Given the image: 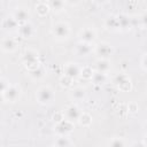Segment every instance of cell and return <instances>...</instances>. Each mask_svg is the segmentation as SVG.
<instances>
[{"label":"cell","mask_w":147,"mask_h":147,"mask_svg":"<svg viewBox=\"0 0 147 147\" xmlns=\"http://www.w3.org/2000/svg\"><path fill=\"white\" fill-rule=\"evenodd\" d=\"M22 63L23 65L26 68L28 71L33 70L38 67L41 65L40 60H39V53L33 49V48H28L24 51V53L22 54Z\"/></svg>","instance_id":"cell-1"},{"label":"cell","mask_w":147,"mask_h":147,"mask_svg":"<svg viewBox=\"0 0 147 147\" xmlns=\"http://www.w3.org/2000/svg\"><path fill=\"white\" fill-rule=\"evenodd\" d=\"M55 99V93L53 88L48 85H42L36 91V100L41 106L51 105Z\"/></svg>","instance_id":"cell-2"},{"label":"cell","mask_w":147,"mask_h":147,"mask_svg":"<svg viewBox=\"0 0 147 147\" xmlns=\"http://www.w3.org/2000/svg\"><path fill=\"white\" fill-rule=\"evenodd\" d=\"M52 34L57 40L68 39L70 36V25L68 22L59 21L52 25Z\"/></svg>","instance_id":"cell-3"},{"label":"cell","mask_w":147,"mask_h":147,"mask_svg":"<svg viewBox=\"0 0 147 147\" xmlns=\"http://www.w3.org/2000/svg\"><path fill=\"white\" fill-rule=\"evenodd\" d=\"M113 83L115 84L117 90L121 92H130L132 90V80L127 74H124V72L117 74L114 77Z\"/></svg>","instance_id":"cell-4"},{"label":"cell","mask_w":147,"mask_h":147,"mask_svg":"<svg viewBox=\"0 0 147 147\" xmlns=\"http://www.w3.org/2000/svg\"><path fill=\"white\" fill-rule=\"evenodd\" d=\"M93 53H95L99 59H109L114 54V47L107 41H101L94 45Z\"/></svg>","instance_id":"cell-5"},{"label":"cell","mask_w":147,"mask_h":147,"mask_svg":"<svg viewBox=\"0 0 147 147\" xmlns=\"http://www.w3.org/2000/svg\"><path fill=\"white\" fill-rule=\"evenodd\" d=\"M74 129H75L74 122L63 118V119H61L60 122H56V123H55L54 132H55L57 136H69V134L74 131Z\"/></svg>","instance_id":"cell-6"},{"label":"cell","mask_w":147,"mask_h":147,"mask_svg":"<svg viewBox=\"0 0 147 147\" xmlns=\"http://www.w3.org/2000/svg\"><path fill=\"white\" fill-rule=\"evenodd\" d=\"M78 38H79V41H84V42H88V44H94V41L98 38V34H96V31L93 28L85 26V28H83L79 31Z\"/></svg>","instance_id":"cell-7"},{"label":"cell","mask_w":147,"mask_h":147,"mask_svg":"<svg viewBox=\"0 0 147 147\" xmlns=\"http://www.w3.org/2000/svg\"><path fill=\"white\" fill-rule=\"evenodd\" d=\"M20 95H21L20 87L17 85H13V84H9L8 87L2 93L3 100L7 101V102H15V101H17Z\"/></svg>","instance_id":"cell-8"},{"label":"cell","mask_w":147,"mask_h":147,"mask_svg":"<svg viewBox=\"0 0 147 147\" xmlns=\"http://www.w3.org/2000/svg\"><path fill=\"white\" fill-rule=\"evenodd\" d=\"M80 69H82V65H79L78 63L67 62L63 67V75H65V76H68L72 79H76V78H79Z\"/></svg>","instance_id":"cell-9"},{"label":"cell","mask_w":147,"mask_h":147,"mask_svg":"<svg viewBox=\"0 0 147 147\" xmlns=\"http://www.w3.org/2000/svg\"><path fill=\"white\" fill-rule=\"evenodd\" d=\"M80 114H82L80 108H79L77 105H75V103L69 105V106L64 109V111H63V116H64V118L68 119V121H71V122H74V123L78 121Z\"/></svg>","instance_id":"cell-10"},{"label":"cell","mask_w":147,"mask_h":147,"mask_svg":"<svg viewBox=\"0 0 147 147\" xmlns=\"http://www.w3.org/2000/svg\"><path fill=\"white\" fill-rule=\"evenodd\" d=\"M94 51V44L78 41L75 46V54L77 56H88Z\"/></svg>","instance_id":"cell-11"},{"label":"cell","mask_w":147,"mask_h":147,"mask_svg":"<svg viewBox=\"0 0 147 147\" xmlns=\"http://www.w3.org/2000/svg\"><path fill=\"white\" fill-rule=\"evenodd\" d=\"M0 48L5 53H14L17 49V42L11 37H5L0 40Z\"/></svg>","instance_id":"cell-12"},{"label":"cell","mask_w":147,"mask_h":147,"mask_svg":"<svg viewBox=\"0 0 147 147\" xmlns=\"http://www.w3.org/2000/svg\"><path fill=\"white\" fill-rule=\"evenodd\" d=\"M18 34L22 37V38H32L34 36V26L32 23L30 22H25V23H22L20 24L18 26V30H17Z\"/></svg>","instance_id":"cell-13"},{"label":"cell","mask_w":147,"mask_h":147,"mask_svg":"<svg viewBox=\"0 0 147 147\" xmlns=\"http://www.w3.org/2000/svg\"><path fill=\"white\" fill-rule=\"evenodd\" d=\"M18 26H20V23L13 16H7L1 22V28L5 31H7V32H15V31H17Z\"/></svg>","instance_id":"cell-14"},{"label":"cell","mask_w":147,"mask_h":147,"mask_svg":"<svg viewBox=\"0 0 147 147\" xmlns=\"http://www.w3.org/2000/svg\"><path fill=\"white\" fill-rule=\"evenodd\" d=\"M20 24L22 23H25V22H29V18H30V13L26 8L24 7H17L15 8L13 15H11Z\"/></svg>","instance_id":"cell-15"},{"label":"cell","mask_w":147,"mask_h":147,"mask_svg":"<svg viewBox=\"0 0 147 147\" xmlns=\"http://www.w3.org/2000/svg\"><path fill=\"white\" fill-rule=\"evenodd\" d=\"M110 69H111V63H110L109 59H98L94 63V70L95 71L108 74Z\"/></svg>","instance_id":"cell-16"},{"label":"cell","mask_w":147,"mask_h":147,"mask_svg":"<svg viewBox=\"0 0 147 147\" xmlns=\"http://www.w3.org/2000/svg\"><path fill=\"white\" fill-rule=\"evenodd\" d=\"M47 5L51 9V11L59 14L64 10L65 8V0H47Z\"/></svg>","instance_id":"cell-17"},{"label":"cell","mask_w":147,"mask_h":147,"mask_svg":"<svg viewBox=\"0 0 147 147\" xmlns=\"http://www.w3.org/2000/svg\"><path fill=\"white\" fill-rule=\"evenodd\" d=\"M70 98L74 101H83L86 98V90L82 86H76V87H71V92H70Z\"/></svg>","instance_id":"cell-18"},{"label":"cell","mask_w":147,"mask_h":147,"mask_svg":"<svg viewBox=\"0 0 147 147\" xmlns=\"http://www.w3.org/2000/svg\"><path fill=\"white\" fill-rule=\"evenodd\" d=\"M116 16H117V21H118V28L121 31H126L132 26L131 18L126 14H118Z\"/></svg>","instance_id":"cell-19"},{"label":"cell","mask_w":147,"mask_h":147,"mask_svg":"<svg viewBox=\"0 0 147 147\" xmlns=\"http://www.w3.org/2000/svg\"><path fill=\"white\" fill-rule=\"evenodd\" d=\"M94 85H103L107 83L108 80V75L105 74V72H100V71H93L92 74V77L90 79Z\"/></svg>","instance_id":"cell-20"},{"label":"cell","mask_w":147,"mask_h":147,"mask_svg":"<svg viewBox=\"0 0 147 147\" xmlns=\"http://www.w3.org/2000/svg\"><path fill=\"white\" fill-rule=\"evenodd\" d=\"M74 145V141L70 138H68V136H57V138L53 142V146L55 147H69Z\"/></svg>","instance_id":"cell-21"},{"label":"cell","mask_w":147,"mask_h":147,"mask_svg":"<svg viewBox=\"0 0 147 147\" xmlns=\"http://www.w3.org/2000/svg\"><path fill=\"white\" fill-rule=\"evenodd\" d=\"M105 26L110 30V31H118L119 28H118V21H117V16L116 15H111V16H108L105 21Z\"/></svg>","instance_id":"cell-22"},{"label":"cell","mask_w":147,"mask_h":147,"mask_svg":"<svg viewBox=\"0 0 147 147\" xmlns=\"http://www.w3.org/2000/svg\"><path fill=\"white\" fill-rule=\"evenodd\" d=\"M51 9L47 5V2H38L36 5V13L39 17H45L49 14Z\"/></svg>","instance_id":"cell-23"},{"label":"cell","mask_w":147,"mask_h":147,"mask_svg":"<svg viewBox=\"0 0 147 147\" xmlns=\"http://www.w3.org/2000/svg\"><path fill=\"white\" fill-rule=\"evenodd\" d=\"M77 122L83 127H90L92 125V116L88 113L82 111V114H80V116H79V118H78Z\"/></svg>","instance_id":"cell-24"},{"label":"cell","mask_w":147,"mask_h":147,"mask_svg":"<svg viewBox=\"0 0 147 147\" xmlns=\"http://www.w3.org/2000/svg\"><path fill=\"white\" fill-rule=\"evenodd\" d=\"M28 72H29V76H30L32 79H34V80L41 79V78L45 76V74H46V71H45V69L42 68V65H40V67H38V68L33 69V70H30V71H28Z\"/></svg>","instance_id":"cell-25"},{"label":"cell","mask_w":147,"mask_h":147,"mask_svg":"<svg viewBox=\"0 0 147 147\" xmlns=\"http://www.w3.org/2000/svg\"><path fill=\"white\" fill-rule=\"evenodd\" d=\"M93 71H94V69H93L92 67H90V65H84V67H82V69H80V75H79V77L83 78V79H91Z\"/></svg>","instance_id":"cell-26"},{"label":"cell","mask_w":147,"mask_h":147,"mask_svg":"<svg viewBox=\"0 0 147 147\" xmlns=\"http://www.w3.org/2000/svg\"><path fill=\"white\" fill-rule=\"evenodd\" d=\"M108 146H111V147H124V146H126V142L121 137H113L108 141Z\"/></svg>","instance_id":"cell-27"},{"label":"cell","mask_w":147,"mask_h":147,"mask_svg":"<svg viewBox=\"0 0 147 147\" xmlns=\"http://www.w3.org/2000/svg\"><path fill=\"white\" fill-rule=\"evenodd\" d=\"M74 80H75V79H72V78H70V77L63 75V76L60 78V85L63 86V87H65V88H71V87L74 86Z\"/></svg>","instance_id":"cell-28"},{"label":"cell","mask_w":147,"mask_h":147,"mask_svg":"<svg viewBox=\"0 0 147 147\" xmlns=\"http://www.w3.org/2000/svg\"><path fill=\"white\" fill-rule=\"evenodd\" d=\"M140 69L144 72L147 71V53L146 52H144L141 57H140Z\"/></svg>","instance_id":"cell-29"},{"label":"cell","mask_w":147,"mask_h":147,"mask_svg":"<svg viewBox=\"0 0 147 147\" xmlns=\"http://www.w3.org/2000/svg\"><path fill=\"white\" fill-rule=\"evenodd\" d=\"M127 109H129V111L130 113H137L138 110H139V106H138V103L137 102H134V101H131V102H129V105H127Z\"/></svg>","instance_id":"cell-30"},{"label":"cell","mask_w":147,"mask_h":147,"mask_svg":"<svg viewBox=\"0 0 147 147\" xmlns=\"http://www.w3.org/2000/svg\"><path fill=\"white\" fill-rule=\"evenodd\" d=\"M8 85H9L8 80H7L5 77H0V93H1V94H2L3 91L8 87Z\"/></svg>","instance_id":"cell-31"},{"label":"cell","mask_w":147,"mask_h":147,"mask_svg":"<svg viewBox=\"0 0 147 147\" xmlns=\"http://www.w3.org/2000/svg\"><path fill=\"white\" fill-rule=\"evenodd\" d=\"M64 116H63V113H56L53 115V121L56 123V122H60L61 119H63Z\"/></svg>","instance_id":"cell-32"},{"label":"cell","mask_w":147,"mask_h":147,"mask_svg":"<svg viewBox=\"0 0 147 147\" xmlns=\"http://www.w3.org/2000/svg\"><path fill=\"white\" fill-rule=\"evenodd\" d=\"M82 2V0H65V3L70 5V6H77Z\"/></svg>","instance_id":"cell-33"},{"label":"cell","mask_w":147,"mask_h":147,"mask_svg":"<svg viewBox=\"0 0 147 147\" xmlns=\"http://www.w3.org/2000/svg\"><path fill=\"white\" fill-rule=\"evenodd\" d=\"M110 0H94V2H96L98 5H106L108 3Z\"/></svg>","instance_id":"cell-34"},{"label":"cell","mask_w":147,"mask_h":147,"mask_svg":"<svg viewBox=\"0 0 147 147\" xmlns=\"http://www.w3.org/2000/svg\"><path fill=\"white\" fill-rule=\"evenodd\" d=\"M2 101H5V100H3V96H2V94L0 93V102H2Z\"/></svg>","instance_id":"cell-35"}]
</instances>
